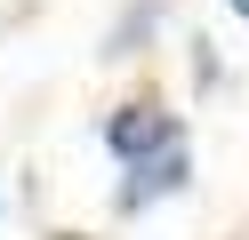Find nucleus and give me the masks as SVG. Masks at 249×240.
Here are the masks:
<instances>
[{
    "label": "nucleus",
    "instance_id": "1",
    "mask_svg": "<svg viewBox=\"0 0 249 240\" xmlns=\"http://www.w3.org/2000/svg\"><path fill=\"white\" fill-rule=\"evenodd\" d=\"M185 136V120L177 112H161V104H121V112H105L97 120V144L129 168V160H145V152H161V144H177Z\"/></svg>",
    "mask_w": 249,
    "mask_h": 240
},
{
    "label": "nucleus",
    "instance_id": "4",
    "mask_svg": "<svg viewBox=\"0 0 249 240\" xmlns=\"http://www.w3.org/2000/svg\"><path fill=\"white\" fill-rule=\"evenodd\" d=\"M225 8H233V16H241V24H249V0H225Z\"/></svg>",
    "mask_w": 249,
    "mask_h": 240
},
{
    "label": "nucleus",
    "instance_id": "2",
    "mask_svg": "<svg viewBox=\"0 0 249 240\" xmlns=\"http://www.w3.org/2000/svg\"><path fill=\"white\" fill-rule=\"evenodd\" d=\"M185 184H193V152H185V136H177V144H161V152L129 160V176H121L113 208H121V216H145L153 200H169V192H185Z\"/></svg>",
    "mask_w": 249,
    "mask_h": 240
},
{
    "label": "nucleus",
    "instance_id": "3",
    "mask_svg": "<svg viewBox=\"0 0 249 240\" xmlns=\"http://www.w3.org/2000/svg\"><path fill=\"white\" fill-rule=\"evenodd\" d=\"M153 8H161V0H137V8L121 16L113 32H105V56H137V40H145V24H153Z\"/></svg>",
    "mask_w": 249,
    "mask_h": 240
}]
</instances>
